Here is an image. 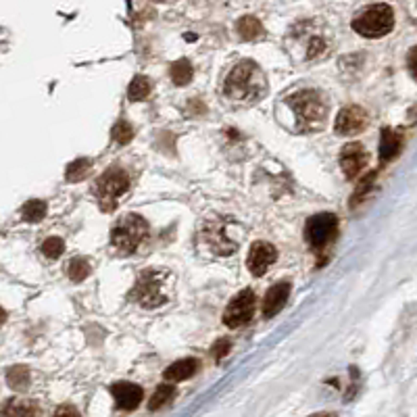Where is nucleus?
<instances>
[{
  "label": "nucleus",
  "mask_w": 417,
  "mask_h": 417,
  "mask_svg": "<svg viewBox=\"0 0 417 417\" xmlns=\"http://www.w3.org/2000/svg\"><path fill=\"white\" fill-rule=\"evenodd\" d=\"M63 251H65V242H63V238H57V236L46 238L42 244V253L48 259H59L63 255Z\"/></svg>",
  "instance_id": "nucleus-25"
},
{
  "label": "nucleus",
  "mask_w": 417,
  "mask_h": 417,
  "mask_svg": "<svg viewBox=\"0 0 417 417\" xmlns=\"http://www.w3.org/2000/svg\"><path fill=\"white\" fill-rule=\"evenodd\" d=\"M253 313H255V292L251 288H244L226 307L224 323L232 330L240 328V325H244L253 319Z\"/></svg>",
  "instance_id": "nucleus-7"
},
{
  "label": "nucleus",
  "mask_w": 417,
  "mask_h": 417,
  "mask_svg": "<svg viewBox=\"0 0 417 417\" xmlns=\"http://www.w3.org/2000/svg\"><path fill=\"white\" fill-rule=\"evenodd\" d=\"M196 372H198L196 359H182V361H175L171 367H167L163 376H165L167 382H182V380L192 378Z\"/></svg>",
  "instance_id": "nucleus-15"
},
{
  "label": "nucleus",
  "mask_w": 417,
  "mask_h": 417,
  "mask_svg": "<svg viewBox=\"0 0 417 417\" xmlns=\"http://www.w3.org/2000/svg\"><path fill=\"white\" fill-rule=\"evenodd\" d=\"M268 92V78L253 61L238 63L224 84V94L236 103H257Z\"/></svg>",
  "instance_id": "nucleus-1"
},
{
  "label": "nucleus",
  "mask_w": 417,
  "mask_h": 417,
  "mask_svg": "<svg viewBox=\"0 0 417 417\" xmlns=\"http://www.w3.org/2000/svg\"><path fill=\"white\" fill-rule=\"evenodd\" d=\"M148 232L146 219H142L136 213L124 215L111 230V244L119 255H132L144 240Z\"/></svg>",
  "instance_id": "nucleus-3"
},
{
  "label": "nucleus",
  "mask_w": 417,
  "mask_h": 417,
  "mask_svg": "<svg viewBox=\"0 0 417 417\" xmlns=\"http://www.w3.org/2000/svg\"><path fill=\"white\" fill-rule=\"evenodd\" d=\"M230 346H232V344H230V340H228V338H221V340H217V342L213 344V349H211V351H213V357H215L217 361H219V359H224V357L228 355Z\"/></svg>",
  "instance_id": "nucleus-27"
},
{
  "label": "nucleus",
  "mask_w": 417,
  "mask_h": 417,
  "mask_svg": "<svg viewBox=\"0 0 417 417\" xmlns=\"http://www.w3.org/2000/svg\"><path fill=\"white\" fill-rule=\"evenodd\" d=\"M165 279H167V274L163 272H144L132 290V298L146 309L165 305L167 302V296L163 294Z\"/></svg>",
  "instance_id": "nucleus-6"
},
{
  "label": "nucleus",
  "mask_w": 417,
  "mask_h": 417,
  "mask_svg": "<svg viewBox=\"0 0 417 417\" xmlns=\"http://www.w3.org/2000/svg\"><path fill=\"white\" fill-rule=\"evenodd\" d=\"M192 75H194V71H192L190 61L180 59V61H175V63L171 65V80H173L175 86H186V84H190Z\"/></svg>",
  "instance_id": "nucleus-19"
},
{
  "label": "nucleus",
  "mask_w": 417,
  "mask_h": 417,
  "mask_svg": "<svg viewBox=\"0 0 417 417\" xmlns=\"http://www.w3.org/2000/svg\"><path fill=\"white\" fill-rule=\"evenodd\" d=\"M21 215L27 224H38L46 217V203L44 200H29L23 205Z\"/></svg>",
  "instance_id": "nucleus-20"
},
{
  "label": "nucleus",
  "mask_w": 417,
  "mask_h": 417,
  "mask_svg": "<svg viewBox=\"0 0 417 417\" xmlns=\"http://www.w3.org/2000/svg\"><path fill=\"white\" fill-rule=\"evenodd\" d=\"M393 27H395V13L388 4H374L353 21V29L363 38H382L390 34Z\"/></svg>",
  "instance_id": "nucleus-4"
},
{
  "label": "nucleus",
  "mask_w": 417,
  "mask_h": 417,
  "mask_svg": "<svg viewBox=\"0 0 417 417\" xmlns=\"http://www.w3.org/2000/svg\"><path fill=\"white\" fill-rule=\"evenodd\" d=\"M288 296H290V281H278V284H274L268 290L265 298H263V315L268 319L274 317V315H278L279 311L284 309Z\"/></svg>",
  "instance_id": "nucleus-13"
},
{
  "label": "nucleus",
  "mask_w": 417,
  "mask_h": 417,
  "mask_svg": "<svg viewBox=\"0 0 417 417\" xmlns=\"http://www.w3.org/2000/svg\"><path fill=\"white\" fill-rule=\"evenodd\" d=\"M336 228H338V219H336L334 213H319V215H313V217L307 221V228H305L307 242H309L313 249H323V247L336 236Z\"/></svg>",
  "instance_id": "nucleus-8"
},
{
  "label": "nucleus",
  "mask_w": 417,
  "mask_h": 417,
  "mask_svg": "<svg viewBox=\"0 0 417 417\" xmlns=\"http://www.w3.org/2000/svg\"><path fill=\"white\" fill-rule=\"evenodd\" d=\"M288 105L298 122V128L305 132H313L323 128L328 117V107L319 92L315 90H302L288 98Z\"/></svg>",
  "instance_id": "nucleus-2"
},
{
  "label": "nucleus",
  "mask_w": 417,
  "mask_h": 417,
  "mask_svg": "<svg viewBox=\"0 0 417 417\" xmlns=\"http://www.w3.org/2000/svg\"><path fill=\"white\" fill-rule=\"evenodd\" d=\"M173 395H175L173 384H161V386L154 390V395H152V399H150V403H148V409H150V411H159L163 405H167V403L173 399Z\"/></svg>",
  "instance_id": "nucleus-22"
},
{
  "label": "nucleus",
  "mask_w": 417,
  "mask_h": 417,
  "mask_svg": "<svg viewBox=\"0 0 417 417\" xmlns=\"http://www.w3.org/2000/svg\"><path fill=\"white\" fill-rule=\"evenodd\" d=\"M403 144V136L399 132H395L393 128H384L382 130V138H380V161H393Z\"/></svg>",
  "instance_id": "nucleus-14"
},
{
  "label": "nucleus",
  "mask_w": 417,
  "mask_h": 417,
  "mask_svg": "<svg viewBox=\"0 0 417 417\" xmlns=\"http://www.w3.org/2000/svg\"><path fill=\"white\" fill-rule=\"evenodd\" d=\"M128 190H130V175L119 167L107 169L94 184V194L103 211H113L117 205V198L126 194Z\"/></svg>",
  "instance_id": "nucleus-5"
},
{
  "label": "nucleus",
  "mask_w": 417,
  "mask_h": 417,
  "mask_svg": "<svg viewBox=\"0 0 417 417\" xmlns=\"http://www.w3.org/2000/svg\"><path fill=\"white\" fill-rule=\"evenodd\" d=\"M365 126H367V113H365V109H361L357 105H351V107H344L336 115L334 130H336L338 136H353V134L363 132Z\"/></svg>",
  "instance_id": "nucleus-9"
},
{
  "label": "nucleus",
  "mask_w": 417,
  "mask_h": 417,
  "mask_svg": "<svg viewBox=\"0 0 417 417\" xmlns=\"http://www.w3.org/2000/svg\"><path fill=\"white\" fill-rule=\"evenodd\" d=\"M111 395H113L117 407L124 409V411L136 409L140 405V401H142V397H144L142 388L136 386V384H132V382H117V384H113L111 386Z\"/></svg>",
  "instance_id": "nucleus-12"
},
{
  "label": "nucleus",
  "mask_w": 417,
  "mask_h": 417,
  "mask_svg": "<svg viewBox=\"0 0 417 417\" xmlns=\"http://www.w3.org/2000/svg\"><path fill=\"white\" fill-rule=\"evenodd\" d=\"M238 34H240L242 40H251L253 42V40H259L265 34V29H263V25H261V21L257 17L247 15V17H242L238 21Z\"/></svg>",
  "instance_id": "nucleus-17"
},
{
  "label": "nucleus",
  "mask_w": 417,
  "mask_h": 417,
  "mask_svg": "<svg viewBox=\"0 0 417 417\" xmlns=\"http://www.w3.org/2000/svg\"><path fill=\"white\" fill-rule=\"evenodd\" d=\"M67 274L73 281H84L90 276V263L84 257H73L67 265Z\"/></svg>",
  "instance_id": "nucleus-24"
},
{
  "label": "nucleus",
  "mask_w": 417,
  "mask_h": 417,
  "mask_svg": "<svg viewBox=\"0 0 417 417\" xmlns=\"http://www.w3.org/2000/svg\"><path fill=\"white\" fill-rule=\"evenodd\" d=\"M132 138H134V128L126 119H119L113 128V140L117 144H128V142H132Z\"/></svg>",
  "instance_id": "nucleus-26"
},
{
  "label": "nucleus",
  "mask_w": 417,
  "mask_h": 417,
  "mask_svg": "<svg viewBox=\"0 0 417 417\" xmlns=\"http://www.w3.org/2000/svg\"><path fill=\"white\" fill-rule=\"evenodd\" d=\"M276 259H278V251H276V247H274V244H270V242L259 240V242H255V244L251 247V253H249L247 265H249V272H251L253 276L261 278V276L268 272V268L276 263Z\"/></svg>",
  "instance_id": "nucleus-10"
},
{
  "label": "nucleus",
  "mask_w": 417,
  "mask_h": 417,
  "mask_svg": "<svg viewBox=\"0 0 417 417\" xmlns=\"http://www.w3.org/2000/svg\"><path fill=\"white\" fill-rule=\"evenodd\" d=\"M311 417H336L334 414H315V416H311Z\"/></svg>",
  "instance_id": "nucleus-30"
},
{
  "label": "nucleus",
  "mask_w": 417,
  "mask_h": 417,
  "mask_svg": "<svg viewBox=\"0 0 417 417\" xmlns=\"http://www.w3.org/2000/svg\"><path fill=\"white\" fill-rule=\"evenodd\" d=\"M90 165H92L90 159H75V161H71L67 165V171H65L67 182H80V180H84V175L90 171Z\"/></svg>",
  "instance_id": "nucleus-23"
},
{
  "label": "nucleus",
  "mask_w": 417,
  "mask_h": 417,
  "mask_svg": "<svg viewBox=\"0 0 417 417\" xmlns=\"http://www.w3.org/2000/svg\"><path fill=\"white\" fill-rule=\"evenodd\" d=\"M150 88H152V84H150L148 78L136 75V78L132 80L130 88H128V96H130L132 103H138V101H144V98L150 94Z\"/></svg>",
  "instance_id": "nucleus-21"
},
{
  "label": "nucleus",
  "mask_w": 417,
  "mask_h": 417,
  "mask_svg": "<svg viewBox=\"0 0 417 417\" xmlns=\"http://www.w3.org/2000/svg\"><path fill=\"white\" fill-rule=\"evenodd\" d=\"M367 165V152L359 142H351L340 152V167L346 177H355Z\"/></svg>",
  "instance_id": "nucleus-11"
},
{
  "label": "nucleus",
  "mask_w": 417,
  "mask_h": 417,
  "mask_svg": "<svg viewBox=\"0 0 417 417\" xmlns=\"http://www.w3.org/2000/svg\"><path fill=\"white\" fill-rule=\"evenodd\" d=\"M0 417H40V407L31 401H8Z\"/></svg>",
  "instance_id": "nucleus-16"
},
{
  "label": "nucleus",
  "mask_w": 417,
  "mask_h": 417,
  "mask_svg": "<svg viewBox=\"0 0 417 417\" xmlns=\"http://www.w3.org/2000/svg\"><path fill=\"white\" fill-rule=\"evenodd\" d=\"M4 319H6V311L0 307V323H4Z\"/></svg>",
  "instance_id": "nucleus-29"
},
{
  "label": "nucleus",
  "mask_w": 417,
  "mask_h": 417,
  "mask_svg": "<svg viewBox=\"0 0 417 417\" xmlns=\"http://www.w3.org/2000/svg\"><path fill=\"white\" fill-rule=\"evenodd\" d=\"M52 417H82V416H80V411H78L75 407H71V405H61V407L54 411V416Z\"/></svg>",
  "instance_id": "nucleus-28"
},
{
  "label": "nucleus",
  "mask_w": 417,
  "mask_h": 417,
  "mask_svg": "<svg viewBox=\"0 0 417 417\" xmlns=\"http://www.w3.org/2000/svg\"><path fill=\"white\" fill-rule=\"evenodd\" d=\"M6 384L17 390V393H23L29 388V370L25 365H15L6 372Z\"/></svg>",
  "instance_id": "nucleus-18"
}]
</instances>
